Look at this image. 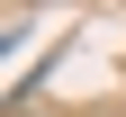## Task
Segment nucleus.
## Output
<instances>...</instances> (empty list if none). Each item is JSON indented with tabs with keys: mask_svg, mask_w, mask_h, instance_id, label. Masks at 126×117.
Listing matches in <instances>:
<instances>
[]
</instances>
